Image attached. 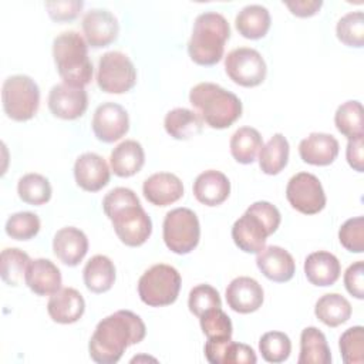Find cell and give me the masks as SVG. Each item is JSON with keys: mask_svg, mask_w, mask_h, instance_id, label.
I'll return each mask as SVG.
<instances>
[{"mask_svg": "<svg viewBox=\"0 0 364 364\" xmlns=\"http://www.w3.org/2000/svg\"><path fill=\"white\" fill-rule=\"evenodd\" d=\"M145 334L146 327L138 314L118 310L97 324L88 343L90 357L98 364H115L124 351L141 343Z\"/></svg>", "mask_w": 364, "mask_h": 364, "instance_id": "obj_1", "label": "cell"}, {"mask_svg": "<svg viewBox=\"0 0 364 364\" xmlns=\"http://www.w3.org/2000/svg\"><path fill=\"white\" fill-rule=\"evenodd\" d=\"M102 209L124 245L138 247L149 239L152 233L151 218L132 189L114 188L104 196Z\"/></svg>", "mask_w": 364, "mask_h": 364, "instance_id": "obj_2", "label": "cell"}, {"mask_svg": "<svg viewBox=\"0 0 364 364\" xmlns=\"http://www.w3.org/2000/svg\"><path fill=\"white\" fill-rule=\"evenodd\" d=\"M189 102L202 121L213 129H225L242 115L239 97L215 82H199L189 91Z\"/></svg>", "mask_w": 364, "mask_h": 364, "instance_id": "obj_3", "label": "cell"}, {"mask_svg": "<svg viewBox=\"0 0 364 364\" xmlns=\"http://www.w3.org/2000/svg\"><path fill=\"white\" fill-rule=\"evenodd\" d=\"M280 220V212L273 203L257 200L233 223L232 239L245 253L257 255L266 246L267 237L277 230Z\"/></svg>", "mask_w": 364, "mask_h": 364, "instance_id": "obj_4", "label": "cell"}, {"mask_svg": "<svg viewBox=\"0 0 364 364\" xmlns=\"http://www.w3.org/2000/svg\"><path fill=\"white\" fill-rule=\"evenodd\" d=\"M229 37V23L220 13H200L193 23L192 34L188 41V54L191 60L199 65H215L222 60Z\"/></svg>", "mask_w": 364, "mask_h": 364, "instance_id": "obj_5", "label": "cell"}, {"mask_svg": "<svg viewBox=\"0 0 364 364\" xmlns=\"http://www.w3.org/2000/svg\"><path fill=\"white\" fill-rule=\"evenodd\" d=\"M53 57L63 82L85 87L92 80V63L88 44L77 31H64L53 41Z\"/></svg>", "mask_w": 364, "mask_h": 364, "instance_id": "obj_6", "label": "cell"}, {"mask_svg": "<svg viewBox=\"0 0 364 364\" xmlns=\"http://www.w3.org/2000/svg\"><path fill=\"white\" fill-rule=\"evenodd\" d=\"M181 274L169 264L158 263L142 273L138 280V294L151 307L169 306L176 301L181 290Z\"/></svg>", "mask_w": 364, "mask_h": 364, "instance_id": "obj_7", "label": "cell"}, {"mask_svg": "<svg viewBox=\"0 0 364 364\" xmlns=\"http://www.w3.org/2000/svg\"><path fill=\"white\" fill-rule=\"evenodd\" d=\"M3 109L13 121L31 119L40 105V90L37 82L24 74L7 77L1 88Z\"/></svg>", "mask_w": 364, "mask_h": 364, "instance_id": "obj_8", "label": "cell"}, {"mask_svg": "<svg viewBox=\"0 0 364 364\" xmlns=\"http://www.w3.org/2000/svg\"><path fill=\"white\" fill-rule=\"evenodd\" d=\"M162 235L166 247L176 255L191 253L199 243L200 225L189 208H175L165 215Z\"/></svg>", "mask_w": 364, "mask_h": 364, "instance_id": "obj_9", "label": "cell"}, {"mask_svg": "<svg viewBox=\"0 0 364 364\" xmlns=\"http://www.w3.org/2000/svg\"><path fill=\"white\" fill-rule=\"evenodd\" d=\"M136 82V70L132 61L121 51H108L100 57L97 84L108 94L128 92Z\"/></svg>", "mask_w": 364, "mask_h": 364, "instance_id": "obj_10", "label": "cell"}, {"mask_svg": "<svg viewBox=\"0 0 364 364\" xmlns=\"http://www.w3.org/2000/svg\"><path fill=\"white\" fill-rule=\"evenodd\" d=\"M225 71L237 85L256 87L266 78L267 67L262 54L250 47H239L225 57Z\"/></svg>", "mask_w": 364, "mask_h": 364, "instance_id": "obj_11", "label": "cell"}, {"mask_svg": "<svg viewBox=\"0 0 364 364\" xmlns=\"http://www.w3.org/2000/svg\"><path fill=\"white\" fill-rule=\"evenodd\" d=\"M286 198L293 209L303 215H316L326 206V193L318 178L309 172L293 175L286 186Z\"/></svg>", "mask_w": 364, "mask_h": 364, "instance_id": "obj_12", "label": "cell"}, {"mask_svg": "<svg viewBox=\"0 0 364 364\" xmlns=\"http://www.w3.org/2000/svg\"><path fill=\"white\" fill-rule=\"evenodd\" d=\"M91 127L97 139L105 144L115 142L129 129L128 112L117 102H104L94 111Z\"/></svg>", "mask_w": 364, "mask_h": 364, "instance_id": "obj_13", "label": "cell"}, {"mask_svg": "<svg viewBox=\"0 0 364 364\" xmlns=\"http://www.w3.org/2000/svg\"><path fill=\"white\" fill-rule=\"evenodd\" d=\"M48 108L51 114L61 119H77L87 111L88 94L82 87L55 84L48 92Z\"/></svg>", "mask_w": 364, "mask_h": 364, "instance_id": "obj_14", "label": "cell"}, {"mask_svg": "<svg viewBox=\"0 0 364 364\" xmlns=\"http://www.w3.org/2000/svg\"><path fill=\"white\" fill-rule=\"evenodd\" d=\"M84 40L92 48L109 46L117 40L119 24L117 17L105 9H92L82 17Z\"/></svg>", "mask_w": 364, "mask_h": 364, "instance_id": "obj_15", "label": "cell"}, {"mask_svg": "<svg viewBox=\"0 0 364 364\" xmlns=\"http://www.w3.org/2000/svg\"><path fill=\"white\" fill-rule=\"evenodd\" d=\"M228 306L240 314H249L259 310L264 300V293L257 280L239 276L233 279L225 291Z\"/></svg>", "mask_w": 364, "mask_h": 364, "instance_id": "obj_16", "label": "cell"}, {"mask_svg": "<svg viewBox=\"0 0 364 364\" xmlns=\"http://www.w3.org/2000/svg\"><path fill=\"white\" fill-rule=\"evenodd\" d=\"M74 178L81 189L98 192L109 182V166L101 155L85 152L75 159Z\"/></svg>", "mask_w": 364, "mask_h": 364, "instance_id": "obj_17", "label": "cell"}, {"mask_svg": "<svg viewBox=\"0 0 364 364\" xmlns=\"http://www.w3.org/2000/svg\"><path fill=\"white\" fill-rule=\"evenodd\" d=\"M259 270L272 282L284 283L289 282L296 272V263L293 256L280 246H264L256 257Z\"/></svg>", "mask_w": 364, "mask_h": 364, "instance_id": "obj_18", "label": "cell"}, {"mask_svg": "<svg viewBox=\"0 0 364 364\" xmlns=\"http://www.w3.org/2000/svg\"><path fill=\"white\" fill-rule=\"evenodd\" d=\"M142 193L149 203L168 206L183 196V183L175 173L156 172L144 181Z\"/></svg>", "mask_w": 364, "mask_h": 364, "instance_id": "obj_19", "label": "cell"}, {"mask_svg": "<svg viewBox=\"0 0 364 364\" xmlns=\"http://www.w3.org/2000/svg\"><path fill=\"white\" fill-rule=\"evenodd\" d=\"M24 282L27 287L37 296H51L61 289V272L50 260L38 257L30 260Z\"/></svg>", "mask_w": 364, "mask_h": 364, "instance_id": "obj_20", "label": "cell"}, {"mask_svg": "<svg viewBox=\"0 0 364 364\" xmlns=\"http://www.w3.org/2000/svg\"><path fill=\"white\" fill-rule=\"evenodd\" d=\"M85 310L84 297L74 287H61L50 296L47 311L53 321L71 324L78 321Z\"/></svg>", "mask_w": 364, "mask_h": 364, "instance_id": "obj_21", "label": "cell"}, {"mask_svg": "<svg viewBox=\"0 0 364 364\" xmlns=\"http://www.w3.org/2000/svg\"><path fill=\"white\" fill-rule=\"evenodd\" d=\"M338 141L331 134L311 132L299 144V154L303 162L314 166H327L338 155Z\"/></svg>", "mask_w": 364, "mask_h": 364, "instance_id": "obj_22", "label": "cell"}, {"mask_svg": "<svg viewBox=\"0 0 364 364\" xmlns=\"http://www.w3.org/2000/svg\"><path fill=\"white\" fill-rule=\"evenodd\" d=\"M53 250L65 266H77L88 252V239L82 230L74 226L60 229L53 239Z\"/></svg>", "mask_w": 364, "mask_h": 364, "instance_id": "obj_23", "label": "cell"}, {"mask_svg": "<svg viewBox=\"0 0 364 364\" xmlns=\"http://www.w3.org/2000/svg\"><path fill=\"white\" fill-rule=\"evenodd\" d=\"M192 191L198 202L206 206H218L228 199L230 182L223 172L208 169L196 176Z\"/></svg>", "mask_w": 364, "mask_h": 364, "instance_id": "obj_24", "label": "cell"}, {"mask_svg": "<svg viewBox=\"0 0 364 364\" xmlns=\"http://www.w3.org/2000/svg\"><path fill=\"white\" fill-rule=\"evenodd\" d=\"M341 273L338 259L326 250L310 253L304 260V274L307 280L318 287L334 284Z\"/></svg>", "mask_w": 364, "mask_h": 364, "instance_id": "obj_25", "label": "cell"}, {"mask_svg": "<svg viewBox=\"0 0 364 364\" xmlns=\"http://www.w3.org/2000/svg\"><path fill=\"white\" fill-rule=\"evenodd\" d=\"M145 164L142 145L134 139H125L118 144L109 155L111 171L119 178H129L141 171Z\"/></svg>", "mask_w": 364, "mask_h": 364, "instance_id": "obj_26", "label": "cell"}, {"mask_svg": "<svg viewBox=\"0 0 364 364\" xmlns=\"http://www.w3.org/2000/svg\"><path fill=\"white\" fill-rule=\"evenodd\" d=\"M272 24L270 13L264 6L249 4L245 6L235 18V26L239 34L249 40L263 38Z\"/></svg>", "mask_w": 364, "mask_h": 364, "instance_id": "obj_27", "label": "cell"}, {"mask_svg": "<svg viewBox=\"0 0 364 364\" xmlns=\"http://www.w3.org/2000/svg\"><path fill=\"white\" fill-rule=\"evenodd\" d=\"M84 284L92 293L108 291L115 282V266L108 256H92L82 270Z\"/></svg>", "mask_w": 364, "mask_h": 364, "instance_id": "obj_28", "label": "cell"}, {"mask_svg": "<svg viewBox=\"0 0 364 364\" xmlns=\"http://www.w3.org/2000/svg\"><path fill=\"white\" fill-rule=\"evenodd\" d=\"M164 127L173 139L186 141L202 132L203 121L195 111L179 107L165 115Z\"/></svg>", "mask_w": 364, "mask_h": 364, "instance_id": "obj_29", "label": "cell"}, {"mask_svg": "<svg viewBox=\"0 0 364 364\" xmlns=\"http://www.w3.org/2000/svg\"><path fill=\"white\" fill-rule=\"evenodd\" d=\"M299 364H330L331 351L326 336L317 327H306L300 334Z\"/></svg>", "mask_w": 364, "mask_h": 364, "instance_id": "obj_30", "label": "cell"}, {"mask_svg": "<svg viewBox=\"0 0 364 364\" xmlns=\"http://www.w3.org/2000/svg\"><path fill=\"white\" fill-rule=\"evenodd\" d=\"M290 145L287 138L277 132L259 151V166L266 175L280 173L289 162Z\"/></svg>", "mask_w": 364, "mask_h": 364, "instance_id": "obj_31", "label": "cell"}, {"mask_svg": "<svg viewBox=\"0 0 364 364\" xmlns=\"http://www.w3.org/2000/svg\"><path fill=\"white\" fill-rule=\"evenodd\" d=\"M350 301L338 293H327L321 296L314 306L316 317L328 327H337L351 317Z\"/></svg>", "mask_w": 364, "mask_h": 364, "instance_id": "obj_32", "label": "cell"}, {"mask_svg": "<svg viewBox=\"0 0 364 364\" xmlns=\"http://www.w3.org/2000/svg\"><path fill=\"white\" fill-rule=\"evenodd\" d=\"M229 145L235 161L247 165L255 162L260 148L263 146V138L256 128L240 127L233 132Z\"/></svg>", "mask_w": 364, "mask_h": 364, "instance_id": "obj_33", "label": "cell"}, {"mask_svg": "<svg viewBox=\"0 0 364 364\" xmlns=\"http://www.w3.org/2000/svg\"><path fill=\"white\" fill-rule=\"evenodd\" d=\"M334 124L337 131L347 139L364 135V111L361 102L355 100L343 102L334 114Z\"/></svg>", "mask_w": 364, "mask_h": 364, "instance_id": "obj_34", "label": "cell"}, {"mask_svg": "<svg viewBox=\"0 0 364 364\" xmlns=\"http://www.w3.org/2000/svg\"><path fill=\"white\" fill-rule=\"evenodd\" d=\"M30 257L18 247H6L0 256L1 279L9 286H18L26 277Z\"/></svg>", "mask_w": 364, "mask_h": 364, "instance_id": "obj_35", "label": "cell"}, {"mask_svg": "<svg viewBox=\"0 0 364 364\" xmlns=\"http://www.w3.org/2000/svg\"><path fill=\"white\" fill-rule=\"evenodd\" d=\"M18 198L28 205H44L51 199V185L48 179L40 173H26L17 183Z\"/></svg>", "mask_w": 364, "mask_h": 364, "instance_id": "obj_36", "label": "cell"}, {"mask_svg": "<svg viewBox=\"0 0 364 364\" xmlns=\"http://www.w3.org/2000/svg\"><path fill=\"white\" fill-rule=\"evenodd\" d=\"M259 351L264 361L279 364L289 358L291 353V341L282 331H267L259 340Z\"/></svg>", "mask_w": 364, "mask_h": 364, "instance_id": "obj_37", "label": "cell"}, {"mask_svg": "<svg viewBox=\"0 0 364 364\" xmlns=\"http://www.w3.org/2000/svg\"><path fill=\"white\" fill-rule=\"evenodd\" d=\"M337 38L348 46L361 48L364 46V14L363 11H350L344 14L336 26Z\"/></svg>", "mask_w": 364, "mask_h": 364, "instance_id": "obj_38", "label": "cell"}, {"mask_svg": "<svg viewBox=\"0 0 364 364\" xmlns=\"http://www.w3.org/2000/svg\"><path fill=\"white\" fill-rule=\"evenodd\" d=\"M341 358L346 364L364 363V328L354 326L347 328L338 340Z\"/></svg>", "mask_w": 364, "mask_h": 364, "instance_id": "obj_39", "label": "cell"}, {"mask_svg": "<svg viewBox=\"0 0 364 364\" xmlns=\"http://www.w3.org/2000/svg\"><path fill=\"white\" fill-rule=\"evenodd\" d=\"M41 228L40 218L33 212L13 213L6 222V233L16 240L33 239Z\"/></svg>", "mask_w": 364, "mask_h": 364, "instance_id": "obj_40", "label": "cell"}, {"mask_svg": "<svg viewBox=\"0 0 364 364\" xmlns=\"http://www.w3.org/2000/svg\"><path fill=\"white\" fill-rule=\"evenodd\" d=\"M199 323L206 338H232L233 326L230 317L220 307L205 311L199 317Z\"/></svg>", "mask_w": 364, "mask_h": 364, "instance_id": "obj_41", "label": "cell"}, {"mask_svg": "<svg viewBox=\"0 0 364 364\" xmlns=\"http://www.w3.org/2000/svg\"><path fill=\"white\" fill-rule=\"evenodd\" d=\"M188 307H189V311L196 317H200L205 311L210 309L222 307L219 291L210 284H206V283L198 284L189 291Z\"/></svg>", "mask_w": 364, "mask_h": 364, "instance_id": "obj_42", "label": "cell"}, {"mask_svg": "<svg viewBox=\"0 0 364 364\" xmlns=\"http://www.w3.org/2000/svg\"><path fill=\"white\" fill-rule=\"evenodd\" d=\"M338 240L341 246L351 253L364 252V218L357 216L347 219L338 229Z\"/></svg>", "mask_w": 364, "mask_h": 364, "instance_id": "obj_43", "label": "cell"}, {"mask_svg": "<svg viewBox=\"0 0 364 364\" xmlns=\"http://www.w3.org/2000/svg\"><path fill=\"white\" fill-rule=\"evenodd\" d=\"M84 3L81 0H63V1H47L46 9L48 11V16L54 21H70L74 20Z\"/></svg>", "mask_w": 364, "mask_h": 364, "instance_id": "obj_44", "label": "cell"}, {"mask_svg": "<svg viewBox=\"0 0 364 364\" xmlns=\"http://www.w3.org/2000/svg\"><path fill=\"white\" fill-rule=\"evenodd\" d=\"M344 286L347 291L358 300L364 299V262L357 260L344 272Z\"/></svg>", "mask_w": 364, "mask_h": 364, "instance_id": "obj_45", "label": "cell"}, {"mask_svg": "<svg viewBox=\"0 0 364 364\" xmlns=\"http://www.w3.org/2000/svg\"><path fill=\"white\" fill-rule=\"evenodd\" d=\"M257 358L252 347L233 340L229 341L225 351L223 364H255Z\"/></svg>", "mask_w": 364, "mask_h": 364, "instance_id": "obj_46", "label": "cell"}, {"mask_svg": "<svg viewBox=\"0 0 364 364\" xmlns=\"http://www.w3.org/2000/svg\"><path fill=\"white\" fill-rule=\"evenodd\" d=\"M363 146H364V135L351 138V139H348V142H347L346 158H347L348 165H350L354 171H357V172H363V171H364Z\"/></svg>", "mask_w": 364, "mask_h": 364, "instance_id": "obj_47", "label": "cell"}, {"mask_svg": "<svg viewBox=\"0 0 364 364\" xmlns=\"http://www.w3.org/2000/svg\"><path fill=\"white\" fill-rule=\"evenodd\" d=\"M291 14L297 17H311L314 16L320 7L323 6L321 0H294L284 3Z\"/></svg>", "mask_w": 364, "mask_h": 364, "instance_id": "obj_48", "label": "cell"}]
</instances>
